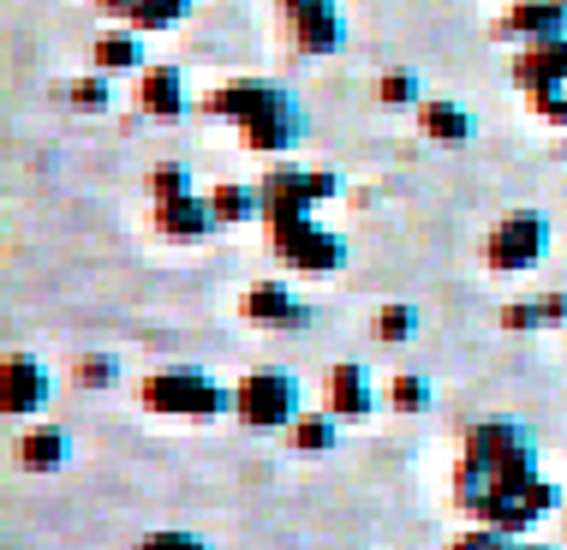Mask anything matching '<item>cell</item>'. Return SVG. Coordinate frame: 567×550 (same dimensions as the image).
I'll return each mask as SVG.
<instances>
[{
    "label": "cell",
    "mask_w": 567,
    "mask_h": 550,
    "mask_svg": "<svg viewBox=\"0 0 567 550\" xmlns=\"http://www.w3.org/2000/svg\"><path fill=\"white\" fill-rule=\"evenodd\" d=\"M538 479V449H532V431L508 412L496 419H478L460 442V461H454V502L478 521V515L496 502L502 491Z\"/></svg>",
    "instance_id": "cell-1"
},
{
    "label": "cell",
    "mask_w": 567,
    "mask_h": 550,
    "mask_svg": "<svg viewBox=\"0 0 567 550\" xmlns=\"http://www.w3.org/2000/svg\"><path fill=\"white\" fill-rule=\"evenodd\" d=\"M204 114L227 120V126L239 132V144L245 150H264V156H287V150L305 138V109L287 96L281 84H269V79H234V84H221L216 96L204 102Z\"/></svg>",
    "instance_id": "cell-2"
},
{
    "label": "cell",
    "mask_w": 567,
    "mask_h": 550,
    "mask_svg": "<svg viewBox=\"0 0 567 550\" xmlns=\"http://www.w3.org/2000/svg\"><path fill=\"white\" fill-rule=\"evenodd\" d=\"M137 407L156 419H216V412H234V389H221L197 365H162L137 384Z\"/></svg>",
    "instance_id": "cell-3"
},
{
    "label": "cell",
    "mask_w": 567,
    "mask_h": 550,
    "mask_svg": "<svg viewBox=\"0 0 567 550\" xmlns=\"http://www.w3.org/2000/svg\"><path fill=\"white\" fill-rule=\"evenodd\" d=\"M269 227V246L281 257L287 269L299 275H329L347 264V240L329 234V227H317V210H287V216H264Z\"/></svg>",
    "instance_id": "cell-4"
},
{
    "label": "cell",
    "mask_w": 567,
    "mask_h": 550,
    "mask_svg": "<svg viewBox=\"0 0 567 550\" xmlns=\"http://www.w3.org/2000/svg\"><path fill=\"white\" fill-rule=\"evenodd\" d=\"M514 84L526 96L532 114L556 120L567 126V37H549V42H519L514 54Z\"/></svg>",
    "instance_id": "cell-5"
},
{
    "label": "cell",
    "mask_w": 567,
    "mask_h": 550,
    "mask_svg": "<svg viewBox=\"0 0 567 550\" xmlns=\"http://www.w3.org/2000/svg\"><path fill=\"white\" fill-rule=\"evenodd\" d=\"M234 419L245 431H287L299 419V377L281 371V365L245 371L234 384Z\"/></svg>",
    "instance_id": "cell-6"
},
{
    "label": "cell",
    "mask_w": 567,
    "mask_h": 550,
    "mask_svg": "<svg viewBox=\"0 0 567 550\" xmlns=\"http://www.w3.org/2000/svg\"><path fill=\"white\" fill-rule=\"evenodd\" d=\"M549 257V216L544 210H508L484 240V269L496 275H526Z\"/></svg>",
    "instance_id": "cell-7"
},
{
    "label": "cell",
    "mask_w": 567,
    "mask_h": 550,
    "mask_svg": "<svg viewBox=\"0 0 567 550\" xmlns=\"http://www.w3.org/2000/svg\"><path fill=\"white\" fill-rule=\"evenodd\" d=\"M281 30L287 49L305 60H323L341 49L347 24H341V0H281Z\"/></svg>",
    "instance_id": "cell-8"
},
{
    "label": "cell",
    "mask_w": 567,
    "mask_h": 550,
    "mask_svg": "<svg viewBox=\"0 0 567 550\" xmlns=\"http://www.w3.org/2000/svg\"><path fill=\"white\" fill-rule=\"evenodd\" d=\"M49 395H54V377L42 359L12 354L0 365V412H7V419H37V412L49 407Z\"/></svg>",
    "instance_id": "cell-9"
},
{
    "label": "cell",
    "mask_w": 567,
    "mask_h": 550,
    "mask_svg": "<svg viewBox=\"0 0 567 550\" xmlns=\"http://www.w3.org/2000/svg\"><path fill=\"white\" fill-rule=\"evenodd\" d=\"M556 502H561V491L538 472V479H526V485H514V491H502V497L478 515V521H484V527H502V532H526L532 521H538V515L556 509Z\"/></svg>",
    "instance_id": "cell-10"
},
{
    "label": "cell",
    "mask_w": 567,
    "mask_h": 550,
    "mask_svg": "<svg viewBox=\"0 0 567 550\" xmlns=\"http://www.w3.org/2000/svg\"><path fill=\"white\" fill-rule=\"evenodd\" d=\"M323 407L334 412V419H371V412L382 407V395L371 384V371L364 365H329V377H323Z\"/></svg>",
    "instance_id": "cell-11"
},
{
    "label": "cell",
    "mask_w": 567,
    "mask_h": 550,
    "mask_svg": "<svg viewBox=\"0 0 567 550\" xmlns=\"http://www.w3.org/2000/svg\"><path fill=\"white\" fill-rule=\"evenodd\" d=\"M132 102L144 109L150 120H186L192 114V96H186V72L179 67H144L137 72V90H132Z\"/></svg>",
    "instance_id": "cell-12"
},
{
    "label": "cell",
    "mask_w": 567,
    "mask_h": 550,
    "mask_svg": "<svg viewBox=\"0 0 567 550\" xmlns=\"http://www.w3.org/2000/svg\"><path fill=\"white\" fill-rule=\"evenodd\" d=\"M239 317L257 329H299V324H311V305L299 294H287L281 282H264L251 294H239Z\"/></svg>",
    "instance_id": "cell-13"
},
{
    "label": "cell",
    "mask_w": 567,
    "mask_h": 550,
    "mask_svg": "<svg viewBox=\"0 0 567 550\" xmlns=\"http://www.w3.org/2000/svg\"><path fill=\"white\" fill-rule=\"evenodd\" d=\"M156 234L162 240H179V246H186V240H204V234H216V204H209V192H186V197H167V204H156Z\"/></svg>",
    "instance_id": "cell-14"
},
{
    "label": "cell",
    "mask_w": 567,
    "mask_h": 550,
    "mask_svg": "<svg viewBox=\"0 0 567 550\" xmlns=\"http://www.w3.org/2000/svg\"><path fill=\"white\" fill-rule=\"evenodd\" d=\"M502 37H519V42H549V37H567V0H514L502 12Z\"/></svg>",
    "instance_id": "cell-15"
},
{
    "label": "cell",
    "mask_w": 567,
    "mask_h": 550,
    "mask_svg": "<svg viewBox=\"0 0 567 550\" xmlns=\"http://www.w3.org/2000/svg\"><path fill=\"white\" fill-rule=\"evenodd\" d=\"M419 132L431 138V144H442V150H460V144H472L478 120L460 109V102H449V96H424L419 102Z\"/></svg>",
    "instance_id": "cell-16"
},
{
    "label": "cell",
    "mask_w": 567,
    "mask_h": 550,
    "mask_svg": "<svg viewBox=\"0 0 567 550\" xmlns=\"http://www.w3.org/2000/svg\"><path fill=\"white\" fill-rule=\"evenodd\" d=\"M90 67H96V72H144L150 67V60H144V30H137V24L102 30V37L90 42Z\"/></svg>",
    "instance_id": "cell-17"
},
{
    "label": "cell",
    "mask_w": 567,
    "mask_h": 550,
    "mask_svg": "<svg viewBox=\"0 0 567 550\" xmlns=\"http://www.w3.org/2000/svg\"><path fill=\"white\" fill-rule=\"evenodd\" d=\"M341 425L347 419H334L329 407L323 412H299V419L287 425V449H293V455H329L334 442H341Z\"/></svg>",
    "instance_id": "cell-18"
},
{
    "label": "cell",
    "mask_w": 567,
    "mask_h": 550,
    "mask_svg": "<svg viewBox=\"0 0 567 550\" xmlns=\"http://www.w3.org/2000/svg\"><path fill=\"white\" fill-rule=\"evenodd\" d=\"M19 467H30V472H42V467H60V461H72V437L60 431V425H42V431H24L19 437Z\"/></svg>",
    "instance_id": "cell-19"
},
{
    "label": "cell",
    "mask_w": 567,
    "mask_h": 550,
    "mask_svg": "<svg viewBox=\"0 0 567 550\" xmlns=\"http://www.w3.org/2000/svg\"><path fill=\"white\" fill-rule=\"evenodd\" d=\"M209 204H216V222H221V227L264 216V192H257V186H239V180H221V186H209Z\"/></svg>",
    "instance_id": "cell-20"
},
{
    "label": "cell",
    "mask_w": 567,
    "mask_h": 550,
    "mask_svg": "<svg viewBox=\"0 0 567 550\" xmlns=\"http://www.w3.org/2000/svg\"><path fill=\"white\" fill-rule=\"evenodd\" d=\"M544 324H567V294H544V299H514V305H502V329H544Z\"/></svg>",
    "instance_id": "cell-21"
},
{
    "label": "cell",
    "mask_w": 567,
    "mask_h": 550,
    "mask_svg": "<svg viewBox=\"0 0 567 550\" xmlns=\"http://www.w3.org/2000/svg\"><path fill=\"white\" fill-rule=\"evenodd\" d=\"M186 19H192V0H132V12H126V24H137L144 37L150 30H174Z\"/></svg>",
    "instance_id": "cell-22"
},
{
    "label": "cell",
    "mask_w": 567,
    "mask_h": 550,
    "mask_svg": "<svg viewBox=\"0 0 567 550\" xmlns=\"http://www.w3.org/2000/svg\"><path fill=\"white\" fill-rule=\"evenodd\" d=\"M60 96H66L79 114H102V109H114V72H90V79H72V84H60Z\"/></svg>",
    "instance_id": "cell-23"
},
{
    "label": "cell",
    "mask_w": 567,
    "mask_h": 550,
    "mask_svg": "<svg viewBox=\"0 0 567 550\" xmlns=\"http://www.w3.org/2000/svg\"><path fill=\"white\" fill-rule=\"evenodd\" d=\"M382 407H394V412H424V407H431V384H424L419 371L394 377V384L382 389Z\"/></svg>",
    "instance_id": "cell-24"
},
{
    "label": "cell",
    "mask_w": 567,
    "mask_h": 550,
    "mask_svg": "<svg viewBox=\"0 0 567 550\" xmlns=\"http://www.w3.org/2000/svg\"><path fill=\"white\" fill-rule=\"evenodd\" d=\"M150 204H167V197H186L192 192V174H186V162H162V167H150Z\"/></svg>",
    "instance_id": "cell-25"
},
{
    "label": "cell",
    "mask_w": 567,
    "mask_h": 550,
    "mask_svg": "<svg viewBox=\"0 0 567 550\" xmlns=\"http://www.w3.org/2000/svg\"><path fill=\"white\" fill-rule=\"evenodd\" d=\"M114 377H120L114 354H84L79 365H72V384H79V389H114Z\"/></svg>",
    "instance_id": "cell-26"
},
{
    "label": "cell",
    "mask_w": 567,
    "mask_h": 550,
    "mask_svg": "<svg viewBox=\"0 0 567 550\" xmlns=\"http://www.w3.org/2000/svg\"><path fill=\"white\" fill-rule=\"evenodd\" d=\"M377 102L382 109H419V79L412 72H382V84H377Z\"/></svg>",
    "instance_id": "cell-27"
},
{
    "label": "cell",
    "mask_w": 567,
    "mask_h": 550,
    "mask_svg": "<svg viewBox=\"0 0 567 550\" xmlns=\"http://www.w3.org/2000/svg\"><path fill=\"white\" fill-rule=\"evenodd\" d=\"M412 329H419V312L412 305H382L377 312V342H412Z\"/></svg>",
    "instance_id": "cell-28"
},
{
    "label": "cell",
    "mask_w": 567,
    "mask_h": 550,
    "mask_svg": "<svg viewBox=\"0 0 567 550\" xmlns=\"http://www.w3.org/2000/svg\"><path fill=\"white\" fill-rule=\"evenodd\" d=\"M508 539H514V532H502V527H484V521H478V527L460 532V539H454L449 550H514Z\"/></svg>",
    "instance_id": "cell-29"
},
{
    "label": "cell",
    "mask_w": 567,
    "mask_h": 550,
    "mask_svg": "<svg viewBox=\"0 0 567 550\" xmlns=\"http://www.w3.org/2000/svg\"><path fill=\"white\" fill-rule=\"evenodd\" d=\"M137 550H209L197 532H179V527H162V532H144L137 539Z\"/></svg>",
    "instance_id": "cell-30"
},
{
    "label": "cell",
    "mask_w": 567,
    "mask_h": 550,
    "mask_svg": "<svg viewBox=\"0 0 567 550\" xmlns=\"http://www.w3.org/2000/svg\"><path fill=\"white\" fill-rule=\"evenodd\" d=\"M96 12H102V19H126L132 0H96Z\"/></svg>",
    "instance_id": "cell-31"
},
{
    "label": "cell",
    "mask_w": 567,
    "mask_h": 550,
    "mask_svg": "<svg viewBox=\"0 0 567 550\" xmlns=\"http://www.w3.org/2000/svg\"><path fill=\"white\" fill-rule=\"evenodd\" d=\"M519 550H549V544H519Z\"/></svg>",
    "instance_id": "cell-32"
}]
</instances>
